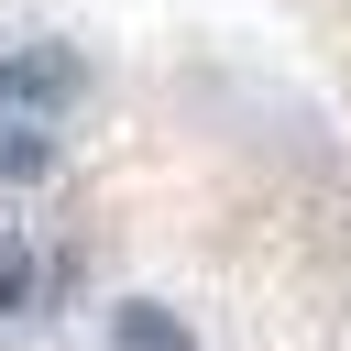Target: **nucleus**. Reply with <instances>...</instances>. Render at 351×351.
<instances>
[{
  "mask_svg": "<svg viewBox=\"0 0 351 351\" xmlns=\"http://www.w3.org/2000/svg\"><path fill=\"white\" fill-rule=\"evenodd\" d=\"M110 351H197V340H186V318H176V307L121 296V307H110Z\"/></svg>",
  "mask_w": 351,
  "mask_h": 351,
  "instance_id": "nucleus-2",
  "label": "nucleus"
},
{
  "mask_svg": "<svg viewBox=\"0 0 351 351\" xmlns=\"http://www.w3.org/2000/svg\"><path fill=\"white\" fill-rule=\"evenodd\" d=\"M44 176H55V143H44V121L0 110V186H44Z\"/></svg>",
  "mask_w": 351,
  "mask_h": 351,
  "instance_id": "nucleus-3",
  "label": "nucleus"
},
{
  "mask_svg": "<svg viewBox=\"0 0 351 351\" xmlns=\"http://www.w3.org/2000/svg\"><path fill=\"white\" fill-rule=\"evenodd\" d=\"M33 296H44V274H33V241H11V230H0V318H22Z\"/></svg>",
  "mask_w": 351,
  "mask_h": 351,
  "instance_id": "nucleus-4",
  "label": "nucleus"
},
{
  "mask_svg": "<svg viewBox=\"0 0 351 351\" xmlns=\"http://www.w3.org/2000/svg\"><path fill=\"white\" fill-rule=\"evenodd\" d=\"M77 99H88V55H77V44H55V33L0 44V110L55 121V110H77Z\"/></svg>",
  "mask_w": 351,
  "mask_h": 351,
  "instance_id": "nucleus-1",
  "label": "nucleus"
}]
</instances>
